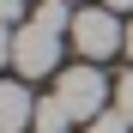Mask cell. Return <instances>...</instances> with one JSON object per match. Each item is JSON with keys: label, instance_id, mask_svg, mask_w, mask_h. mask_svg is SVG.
<instances>
[{"label": "cell", "instance_id": "1", "mask_svg": "<svg viewBox=\"0 0 133 133\" xmlns=\"http://www.w3.org/2000/svg\"><path fill=\"white\" fill-rule=\"evenodd\" d=\"M73 49L85 61H109V55H121L127 49V24L115 18V6H79L73 12Z\"/></svg>", "mask_w": 133, "mask_h": 133}, {"label": "cell", "instance_id": "2", "mask_svg": "<svg viewBox=\"0 0 133 133\" xmlns=\"http://www.w3.org/2000/svg\"><path fill=\"white\" fill-rule=\"evenodd\" d=\"M55 97H61V109H66L73 121H97L103 109H109V79L97 73V61H85V66H61Z\"/></svg>", "mask_w": 133, "mask_h": 133}, {"label": "cell", "instance_id": "3", "mask_svg": "<svg viewBox=\"0 0 133 133\" xmlns=\"http://www.w3.org/2000/svg\"><path fill=\"white\" fill-rule=\"evenodd\" d=\"M36 121V97L18 79H0V133H24Z\"/></svg>", "mask_w": 133, "mask_h": 133}, {"label": "cell", "instance_id": "4", "mask_svg": "<svg viewBox=\"0 0 133 133\" xmlns=\"http://www.w3.org/2000/svg\"><path fill=\"white\" fill-rule=\"evenodd\" d=\"M73 127V115L61 109V97L49 91V97H36V121H30V133H66Z\"/></svg>", "mask_w": 133, "mask_h": 133}, {"label": "cell", "instance_id": "5", "mask_svg": "<svg viewBox=\"0 0 133 133\" xmlns=\"http://www.w3.org/2000/svg\"><path fill=\"white\" fill-rule=\"evenodd\" d=\"M85 133H133V121L121 115V109H103L97 121H85Z\"/></svg>", "mask_w": 133, "mask_h": 133}, {"label": "cell", "instance_id": "6", "mask_svg": "<svg viewBox=\"0 0 133 133\" xmlns=\"http://www.w3.org/2000/svg\"><path fill=\"white\" fill-rule=\"evenodd\" d=\"M115 109H121V115L133 121V66H127V73L115 79Z\"/></svg>", "mask_w": 133, "mask_h": 133}, {"label": "cell", "instance_id": "7", "mask_svg": "<svg viewBox=\"0 0 133 133\" xmlns=\"http://www.w3.org/2000/svg\"><path fill=\"white\" fill-rule=\"evenodd\" d=\"M12 55H18V24H0V73L12 66Z\"/></svg>", "mask_w": 133, "mask_h": 133}, {"label": "cell", "instance_id": "8", "mask_svg": "<svg viewBox=\"0 0 133 133\" xmlns=\"http://www.w3.org/2000/svg\"><path fill=\"white\" fill-rule=\"evenodd\" d=\"M24 6L30 0H0V24H24Z\"/></svg>", "mask_w": 133, "mask_h": 133}, {"label": "cell", "instance_id": "9", "mask_svg": "<svg viewBox=\"0 0 133 133\" xmlns=\"http://www.w3.org/2000/svg\"><path fill=\"white\" fill-rule=\"evenodd\" d=\"M103 6H115V12H127V6H133V0H103Z\"/></svg>", "mask_w": 133, "mask_h": 133}, {"label": "cell", "instance_id": "10", "mask_svg": "<svg viewBox=\"0 0 133 133\" xmlns=\"http://www.w3.org/2000/svg\"><path fill=\"white\" fill-rule=\"evenodd\" d=\"M121 55H127V61H133V24H127V49H121Z\"/></svg>", "mask_w": 133, "mask_h": 133}, {"label": "cell", "instance_id": "11", "mask_svg": "<svg viewBox=\"0 0 133 133\" xmlns=\"http://www.w3.org/2000/svg\"><path fill=\"white\" fill-rule=\"evenodd\" d=\"M79 6H85V0H79Z\"/></svg>", "mask_w": 133, "mask_h": 133}]
</instances>
